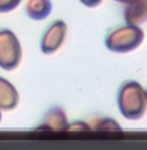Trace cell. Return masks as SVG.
Returning a JSON list of instances; mask_svg holds the SVG:
<instances>
[{"mask_svg": "<svg viewBox=\"0 0 147 150\" xmlns=\"http://www.w3.org/2000/svg\"><path fill=\"white\" fill-rule=\"evenodd\" d=\"M69 121L62 107H52L45 114L42 122L38 126L39 131H68Z\"/></svg>", "mask_w": 147, "mask_h": 150, "instance_id": "obj_5", "label": "cell"}, {"mask_svg": "<svg viewBox=\"0 0 147 150\" xmlns=\"http://www.w3.org/2000/svg\"><path fill=\"white\" fill-rule=\"evenodd\" d=\"M19 103V94L10 81L0 76V110H12Z\"/></svg>", "mask_w": 147, "mask_h": 150, "instance_id": "obj_6", "label": "cell"}, {"mask_svg": "<svg viewBox=\"0 0 147 150\" xmlns=\"http://www.w3.org/2000/svg\"><path fill=\"white\" fill-rule=\"evenodd\" d=\"M22 0H0V13H7L16 10Z\"/></svg>", "mask_w": 147, "mask_h": 150, "instance_id": "obj_10", "label": "cell"}, {"mask_svg": "<svg viewBox=\"0 0 147 150\" xmlns=\"http://www.w3.org/2000/svg\"><path fill=\"white\" fill-rule=\"evenodd\" d=\"M115 1H117V3H119V4H124V5H128V4H130L133 0H115Z\"/></svg>", "mask_w": 147, "mask_h": 150, "instance_id": "obj_13", "label": "cell"}, {"mask_svg": "<svg viewBox=\"0 0 147 150\" xmlns=\"http://www.w3.org/2000/svg\"><path fill=\"white\" fill-rule=\"evenodd\" d=\"M89 130H96V131H121V125L111 119V118H103L96 117L88 121Z\"/></svg>", "mask_w": 147, "mask_h": 150, "instance_id": "obj_9", "label": "cell"}, {"mask_svg": "<svg viewBox=\"0 0 147 150\" xmlns=\"http://www.w3.org/2000/svg\"><path fill=\"white\" fill-rule=\"evenodd\" d=\"M145 94H146V98H147V89H145Z\"/></svg>", "mask_w": 147, "mask_h": 150, "instance_id": "obj_14", "label": "cell"}, {"mask_svg": "<svg viewBox=\"0 0 147 150\" xmlns=\"http://www.w3.org/2000/svg\"><path fill=\"white\" fill-rule=\"evenodd\" d=\"M0 121H1V110H0Z\"/></svg>", "mask_w": 147, "mask_h": 150, "instance_id": "obj_15", "label": "cell"}, {"mask_svg": "<svg viewBox=\"0 0 147 150\" xmlns=\"http://www.w3.org/2000/svg\"><path fill=\"white\" fill-rule=\"evenodd\" d=\"M145 40L140 25L124 24L111 30L105 37V46L113 53H129L135 51Z\"/></svg>", "mask_w": 147, "mask_h": 150, "instance_id": "obj_2", "label": "cell"}, {"mask_svg": "<svg viewBox=\"0 0 147 150\" xmlns=\"http://www.w3.org/2000/svg\"><path fill=\"white\" fill-rule=\"evenodd\" d=\"M22 61V46L17 35L6 28L0 29V69L16 70Z\"/></svg>", "mask_w": 147, "mask_h": 150, "instance_id": "obj_3", "label": "cell"}, {"mask_svg": "<svg viewBox=\"0 0 147 150\" xmlns=\"http://www.w3.org/2000/svg\"><path fill=\"white\" fill-rule=\"evenodd\" d=\"M80 1L87 7H96L103 3V0H80Z\"/></svg>", "mask_w": 147, "mask_h": 150, "instance_id": "obj_12", "label": "cell"}, {"mask_svg": "<svg viewBox=\"0 0 147 150\" xmlns=\"http://www.w3.org/2000/svg\"><path fill=\"white\" fill-rule=\"evenodd\" d=\"M52 8L51 0H27L26 13L34 21H44L51 15Z\"/></svg>", "mask_w": 147, "mask_h": 150, "instance_id": "obj_8", "label": "cell"}, {"mask_svg": "<svg viewBox=\"0 0 147 150\" xmlns=\"http://www.w3.org/2000/svg\"><path fill=\"white\" fill-rule=\"evenodd\" d=\"M84 130H89L88 122H84V121H76V122L69 124L68 126V131H84Z\"/></svg>", "mask_w": 147, "mask_h": 150, "instance_id": "obj_11", "label": "cell"}, {"mask_svg": "<svg viewBox=\"0 0 147 150\" xmlns=\"http://www.w3.org/2000/svg\"><path fill=\"white\" fill-rule=\"evenodd\" d=\"M119 113L128 120L141 119L147 110L145 89L136 81H127L119 86L117 94Z\"/></svg>", "mask_w": 147, "mask_h": 150, "instance_id": "obj_1", "label": "cell"}, {"mask_svg": "<svg viewBox=\"0 0 147 150\" xmlns=\"http://www.w3.org/2000/svg\"><path fill=\"white\" fill-rule=\"evenodd\" d=\"M124 21L127 24L141 25L147 22V0H133L124 8Z\"/></svg>", "mask_w": 147, "mask_h": 150, "instance_id": "obj_7", "label": "cell"}, {"mask_svg": "<svg viewBox=\"0 0 147 150\" xmlns=\"http://www.w3.org/2000/svg\"><path fill=\"white\" fill-rule=\"evenodd\" d=\"M66 35H68V25L64 21L57 19L52 22L47 27V29L45 30L41 37V42H40L41 52L48 55L58 52L60 47L63 46V43L65 42Z\"/></svg>", "mask_w": 147, "mask_h": 150, "instance_id": "obj_4", "label": "cell"}]
</instances>
